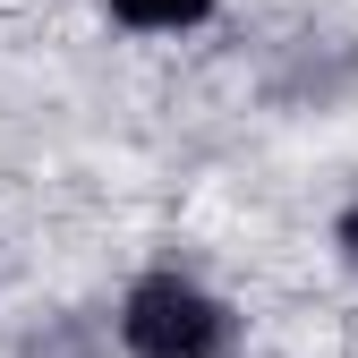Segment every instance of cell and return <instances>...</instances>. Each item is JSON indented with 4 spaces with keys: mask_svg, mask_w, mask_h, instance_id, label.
<instances>
[{
    "mask_svg": "<svg viewBox=\"0 0 358 358\" xmlns=\"http://www.w3.org/2000/svg\"><path fill=\"white\" fill-rule=\"evenodd\" d=\"M120 341L137 358H222L231 350V307L196 290L188 273H145L120 299Z\"/></svg>",
    "mask_w": 358,
    "mask_h": 358,
    "instance_id": "6da1fadb",
    "label": "cell"
},
{
    "mask_svg": "<svg viewBox=\"0 0 358 358\" xmlns=\"http://www.w3.org/2000/svg\"><path fill=\"white\" fill-rule=\"evenodd\" d=\"M205 9H213V0H111V17L137 26V34H179V26H196Z\"/></svg>",
    "mask_w": 358,
    "mask_h": 358,
    "instance_id": "7a4b0ae2",
    "label": "cell"
},
{
    "mask_svg": "<svg viewBox=\"0 0 358 358\" xmlns=\"http://www.w3.org/2000/svg\"><path fill=\"white\" fill-rule=\"evenodd\" d=\"M26 358H94V333L85 324H60V333H34V350Z\"/></svg>",
    "mask_w": 358,
    "mask_h": 358,
    "instance_id": "3957f363",
    "label": "cell"
},
{
    "mask_svg": "<svg viewBox=\"0 0 358 358\" xmlns=\"http://www.w3.org/2000/svg\"><path fill=\"white\" fill-rule=\"evenodd\" d=\"M333 239H341V256H350V264H358V205H350V213H341V231H333Z\"/></svg>",
    "mask_w": 358,
    "mask_h": 358,
    "instance_id": "277c9868",
    "label": "cell"
}]
</instances>
